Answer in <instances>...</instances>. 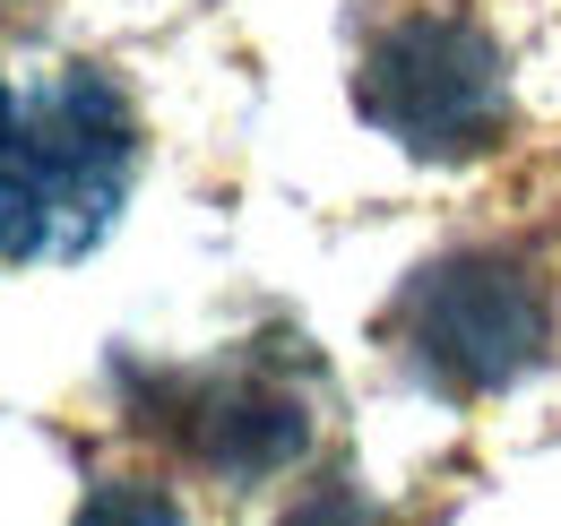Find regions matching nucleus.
I'll return each mask as SVG.
<instances>
[{
	"label": "nucleus",
	"mask_w": 561,
	"mask_h": 526,
	"mask_svg": "<svg viewBox=\"0 0 561 526\" xmlns=\"http://www.w3.org/2000/svg\"><path fill=\"white\" fill-rule=\"evenodd\" d=\"M139 173L130 95L104 69L0 61V260H78L113 233Z\"/></svg>",
	"instance_id": "f257e3e1"
},
{
	"label": "nucleus",
	"mask_w": 561,
	"mask_h": 526,
	"mask_svg": "<svg viewBox=\"0 0 561 526\" xmlns=\"http://www.w3.org/2000/svg\"><path fill=\"white\" fill-rule=\"evenodd\" d=\"M354 95H363V122L398 138L415 164H476L510 130V69L484 26L449 9H415L380 26Z\"/></svg>",
	"instance_id": "f03ea898"
},
{
	"label": "nucleus",
	"mask_w": 561,
	"mask_h": 526,
	"mask_svg": "<svg viewBox=\"0 0 561 526\" xmlns=\"http://www.w3.org/2000/svg\"><path fill=\"white\" fill-rule=\"evenodd\" d=\"M398 329L423 380L492 397L553 354V302H545V276L510 251H449L407 285Z\"/></svg>",
	"instance_id": "7ed1b4c3"
},
{
	"label": "nucleus",
	"mask_w": 561,
	"mask_h": 526,
	"mask_svg": "<svg viewBox=\"0 0 561 526\" xmlns=\"http://www.w3.org/2000/svg\"><path fill=\"white\" fill-rule=\"evenodd\" d=\"M156 423L225 483H260L311 449V405L268 371H182L156 389Z\"/></svg>",
	"instance_id": "20e7f679"
},
{
	"label": "nucleus",
	"mask_w": 561,
	"mask_h": 526,
	"mask_svg": "<svg viewBox=\"0 0 561 526\" xmlns=\"http://www.w3.org/2000/svg\"><path fill=\"white\" fill-rule=\"evenodd\" d=\"M70 526H191V518H182V501L156 492V483H95V492L78 501Z\"/></svg>",
	"instance_id": "39448f33"
},
{
	"label": "nucleus",
	"mask_w": 561,
	"mask_h": 526,
	"mask_svg": "<svg viewBox=\"0 0 561 526\" xmlns=\"http://www.w3.org/2000/svg\"><path fill=\"white\" fill-rule=\"evenodd\" d=\"M277 526H389V518H380V510H371L363 492H346V483H329V492H311L302 510H285Z\"/></svg>",
	"instance_id": "423d86ee"
}]
</instances>
